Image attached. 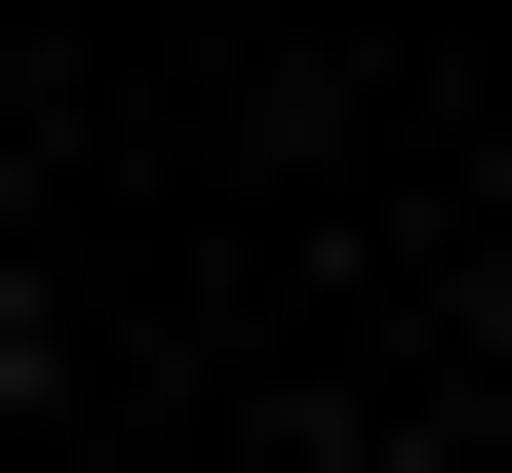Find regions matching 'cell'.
Instances as JSON below:
<instances>
[{"label":"cell","instance_id":"7a4b0ae2","mask_svg":"<svg viewBox=\"0 0 512 473\" xmlns=\"http://www.w3.org/2000/svg\"><path fill=\"white\" fill-rule=\"evenodd\" d=\"M0 237H40V158H0Z\"/></svg>","mask_w":512,"mask_h":473},{"label":"cell","instance_id":"6da1fadb","mask_svg":"<svg viewBox=\"0 0 512 473\" xmlns=\"http://www.w3.org/2000/svg\"><path fill=\"white\" fill-rule=\"evenodd\" d=\"M40 395H79V316H40V237H0V434H40Z\"/></svg>","mask_w":512,"mask_h":473}]
</instances>
